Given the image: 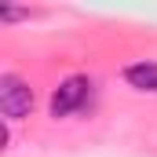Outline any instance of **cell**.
<instances>
[{
	"instance_id": "cell-1",
	"label": "cell",
	"mask_w": 157,
	"mask_h": 157,
	"mask_svg": "<svg viewBox=\"0 0 157 157\" xmlns=\"http://www.w3.org/2000/svg\"><path fill=\"white\" fill-rule=\"evenodd\" d=\"M29 110H33V88L18 73H4L0 77V113L7 121H22L29 117Z\"/></svg>"
},
{
	"instance_id": "cell-2",
	"label": "cell",
	"mask_w": 157,
	"mask_h": 157,
	"mask_svg": "<svg viewBox=\"0 0 157 157\" xmlns=\"http://www.w3.org/2000/svg\"><path fill=\"white\" fill-rule=\"evenodd\" d=\"M88 91H91V80L84 77V73L66 77L55 88V95H51V117H70L73 110H80L84 99H88Z\"/></svg>"
},
{
	"instance_id": "cell-4",
	"label": "cell",
	"mask_w": 157,
	"mask_h": 157,
	"mask_svg": "<svg viewBox=\"0 0 157 157\" xmlns=\"http://www.w3.org/2000/svg\"><path fill=\"white\" fill-rule=\"evenodd\" d=\"M0 18H4V22H15V18H29V11H26V7H0Z\"/></svg>"
},
{
	"instance_id": "cell-3",
	"label": "cell",
	"mask_w": 157,
	"mask_h": 157,
	"mask_svg": "<svg viewBox=\"0 0 157 157\" xmlns=\"http://www.w3.org/2000/svg\"><path fill=\"white\" fill-rule=\"evenodd\" d=\"M124 80L135 91H157V62H135V66H128Z\"/></svg>"
}]
</instances>
